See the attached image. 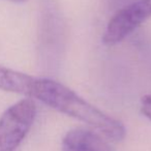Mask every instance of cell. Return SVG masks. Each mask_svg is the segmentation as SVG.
<instances>
[{
	"mask_svg": "<svg viewBox=\"0 0 151 151\" xmlns=\"http://www.w3.org/2000/svg\"><path fill=\"white\" fill-rule=\"evenodd\" d=\"M31 97L61 113L85 122L109 140L119 142L125 137V127L119 120L105 114L79 96L73 90L56 81L36 78Z\"/></svg>",
	"mask_w": 151,
	"mask_h": 151,
	"instance_id": "obj_1",
	"label": "cell"
},
{
	"mask_svg": "<svg viewBox=\"0 0 151 151\" xmlns=\"http://www.w3.org/2000/svg\"><path fill=\"white\" fill-rule=\"evenodd\" d=\"M36 116L32 99H22L0 117V151H15L27 136Z\"/></svg>",
	"mask_w": 151,
	"mask_h": 151,
	"instance_id": "obj_2",
	"label": "cell"
},
{
	"mask_svg": "<svg viewBox=\"0 0 151 151\" xmlns=\"http://www.w3.org/2000/svg\"><path fill=\"white\" fill-rule=\"evenodd\" d=\"M151 18V0H138L124 6L110 20L103 36L107 46L122 42L126 36Z\"/></svg>",
	"mask_w": 151,
	"mask_h": 151,
	"instance_id": "obj_3",
	"label": "cell"
},
{
	"mask_svg": "<svg viewBox=\"0 0 151 151\" xmlns=\"http://www.w3.org/2000/svg\"><path fill=\"white\" fill-rule=\"evenodd\" d=\"M62 151H114L99 134L86 128H75L62 140Z\"/></svg>",
	"mask_w": 151,
	"mask_h": 151,
	"instance_id": "obj_4",
	"label": "cell"
},
{
	"mask_svg": "<svg viewBox=\"0 0 151 151\" xmlns=\"http://www.w3.org/2000/svg\"><path fill=\"white\" fill-rule=\"evenodd\" d=\"M34 77L0 65V89L31 97Z\"/></svg>",
	"mask_w": 151,
	"mask_h": 151,
	"instance_id": "obj_5",
	"label": "cell"
},
{
	"mask_svg": "<svg viewBox=\"0 0 151 151\" xmlns=\"http://www.w3.org/2000/svg\"><path fill=\"white\" fill-rule=\"evenodd\" d=\"M141 111L151 120V94H147L141 99Z\"/></svg>",
	"mask_w": 151,
	"mask_h": 151,
	"instance_id": "obj_6",
	"label": "cell"
},
{
	"mask_svg": "<svg viewBox=\"0 0 151 151\" xmlns=\"http://www.w3.org/2000/svg\"><path fill=\"white\" fill-rule=\"evenodd\" d=\"M9 1H12V2H16V3H24V2H26L27 0H9Z\"/></svg>",
	"mask_w": 151,
	"mask_h": 151,
	"instance_id": "obj_7",
	"label": "cell"
}]
</instances>
